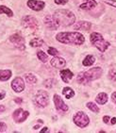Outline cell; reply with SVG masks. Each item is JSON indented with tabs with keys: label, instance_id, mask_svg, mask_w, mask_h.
Returning a JSON list of instances; mask_svg holds the SVG:
<instances>
[{
	"label": "cell",
	"instance_id": "3957f363",
	"mask_svg": "<svg viewBox=\"0 0 116 133\" xmlns=\"http://www.w3.org/2000/svg\"><path fill=\"white\" fill-rule=\"evenodd\" d=\"M56 20L59 22V26H70L74 25L76 22L75 13L69 10H57L53 14Z\"/></svg>",
	"mask_w": 116,
	"mask_h": 133
},
{
	"label": "cell",
	"instance_id": "d6a6232c",
	"mask_svg": "<svg viewBox=\"0 0 116 133\" xmlns=\"http://www.w3.org/2000/svg\"><path fill=\"white\" fill-rule=\"evenodd\" d=\"M110 121H111V117H110L108 115L103 116V122L105 124H108V123H110Z\"/></svg>",
	"mask_w": 116,
	"mask_h": 133
},
{
	"label": "cell",
	"instance_id": "d4e9b609",
	"mask_svg": "<svg viewBox=\"0 0 116 133\" xmlns=\"http://www.w3.org/2000/svg\"><path fill=\"white\" fill-rule=\"evenodd\" d=\"M37 57H38V59H40L42 62H44V63H45V62H47V59H48V55H47L46 53H44L43 50H38V51H37Z\"/></svg>",
	"mask_w": 116,
	"mask_h": 133
},
{
	"label": "cell",
	"instance_id": "b9f144b4",
	"mask_svg": "<svg viewBox=\"0 0 116 133\" xmlns=\"http://www.w3.org/2000/svg\"><path fill=\"white\" fill-rule=\"evenodd\" d=\"M115 39H116V36H115Z\"/></svg>",
	"mask_w": 116,
	"mask_h": 133
},
{
	"label": "cell",
	"instance_id": "836d02e7",
	"mask_svg": "<svg viewBox=\"0 0 116 133\" xmlns=\"http://www.w3.org/2000/svg\"><path fill=\"white\" fill-rule=\"evenodd\" d=\"M111 100H112V102L116 105V92H113L112 94H111Z\"/></svg>",
	"mask_w": 116,
	"mask_h": 133
},
{
	"label": "cell",
	"instance_id": "d590c367",
	"mask_svg": "<svg viewBox=\"0 0 116 133\" xmlns=\"http://www.w3.org/2000/svg\"><path fill=\"white\" fill-rule=\"evenodd\" d=\"M111 125H115L116 124V117H112L111 118V121H110Z\"/></svg>",
	"mask_w": 116,
	"mask_h": 133
},
{
	"label": "cell",
	"instance_id": "7a4b0ae2",
	"mask_svg": "<svg viewBox=\"0 0 116 133\" xmlns=\"http://www.w3.org/2000/svg\"><path fill=\"white\" fill-rule=\"evenodd\" d=\"M103 75V69L99 66L93 67L91 69L87 70L85 72H80L79 74L77 75V81L79 84L86 85L88 83H90L93 80H96L98 78H100L101 76Z\"/></svg>",
	"mask_w": 116,
	"mask_h": 133
},
{
	"label": "cell",
	"instance_id": "2e32d148",
	"mask_svg": "<svg viewBox=\"0 0 116 133\" xmlns=\"http://www.w3.org/2000/svg\"><path fill=\"white\" fill-rule=\"evenodd\" d=\"M97 6L95 0H83V3L79 5V8L83 10H91Z\"/></svg>",
	"mask_w": 116,
	"mask_h": 133
},
{
	"label": "cell",
	"instance_id": "4fadbf2b",
	"mask_svg": "<svg viewBox=\"0 0 116 133\" xmlns=\"http://www.w3.org/2000/svg\"><path fill=\"white\" fill-rule=\"evenodd\" d=\"M26 5L29 9L35 10V11H40V10H44L45 7V3L44 1H40V0H29L26 2Z\"/></svg>",
	"mask_w": 116,
	"mask_h": 133
},
{
	"label": "cell",
	"instance_id": "f35d334b",
	"mask_svg": "<svg viewBox=\"0 0 116 133\" xmlns=\"http://www.w3.org/2000/svg\"><path fill=\"white\" fill-rule=\"evenodd\" d=\"M5 95H6L5 92H0V100L4 99V98H5Z\"/></svg>",
	"mask_w": 116,
	"mask_h": 133
},
{
	"label": "cell",
	"instance_id": "9a60e30c",
	"mask_svg": "<svg viewBox=\"0 0 116 133\" xmlns=\"http://www.w3.org/2000/svg\"><path fill=\"white\" fill-rule=\"evenodd\" d=\"M59 76H60V78H62V81L64 82V83H69L72 80L73 77H74V74H73V72L71 70L63 69V70H60Z\"/></svg>",
	"mask_w": 116,
	"mask_h": 133
},
{
	"label": "cell",
	"instance_id": "8d00e7d4",
	"mask_svg": "<svg viewBox=\"0 0 116 133\" xmlns=\"http://www.w3.org/2000/svg\"><path fill=\"white\" fill-rule=\"evenodd\" d=\"M44 132H49V128L47 127H44L43 129H41V133H44Z\"/></svg>",
	"mask_w": 116,
	"mask_h": 133
},
{
	"label": "cell",
	"instance_id": "d6986e66",
	"mask_svg": "<svg viewBox=\"0 0 116 133\" xmlns=\"http://www.w3.org/2000/svg\"><path fill=\"white\" fill-rule=\"evenodd\" d=\"M95 62V58L93 56V55H87V56L84 58V59L82 61V64L83 66L89 67L93 65Z\"/></svg>",
	"mask_w": 116,
	"mask_h": 133
},
{
	"label": "cell",
	"instance_id": "74e56055",
	"mask_svg": "<svg viewBox=\"0 0 116 133\" xmlns=\"http://www.w3.org/2000/svg\"><path fill=\"white\" fill-rule=\"evenodd\" d=\"M6 108L4 105H0V112H3V111H5Z\"/></svg>",
	"mask_w": 116,
	"mask_h": 133
},
{
	"label": "cell",
	"instance_id": "277c9868",
	"mask_svg": "<svg viewBox=\"0 0 116 133\" xmlns=\"http://www.w3.org/2000/svg\"><path fill=\"white\" fill-rule=\"evenodd\" d=\"M90 42L95 48H97L102 53L106 51L107 49L110 47V45H111V44L108 41H106L103 38V36L101 35L100 33H98V32H92L91 33Z\"/></svg>",
	"mask_w": 116,
	"mask_h": 133
},
{
	"label": "cell",
	"instance_id": "7c38bea8",
	"mask_svg": "<svg viewBox=\"0 0 116 133\" xmlns=\"http://www.w3.org/2000/svg\"><path fill=\"white\" fill-rule=\"evenodd\" d=\"M25 81L22 77H17L11 81V89L15 92H22L25 90Z\"/></svg>",
	"mask_w": 116,
	"mask_h": 133
},
{
	"label": "cell",
	"instance_id": "60d3db41",
	"mask_svg": "<svg viewBox=\"0 0 116 133\" xmlns=\"http://www.w3.org/2000/svg\"><path fill=\"white\" fill-rule=\"evenodd\" d=\"M38 123L42 125V124H44V121H43V120H38Z\"/></svg>",
	"mask_w": 116,
	"mask_h": 133
},
{
	"label": "cell",
	"instance_id": "f546056e",
	"mask_svg": "<svg viewBox=\"0 0 116 133\" xmlns=\"http://www.w3.org/2000/svg\"><path fill=\"white\" fill-rule=\"evenodd\" d=\"M103 3L107 4L108 6H111L113 8H116V0H101Z\"/></svg>",
	"mask_w": 116,
	"mask_h": 133
},
{
	"label": "cell",
	"instance_id": "8fae6325",
	"mask_svg": "<svg viewBox=\"0 0 116 133\" xmlns=\"http://www.w3.org/2000/svg\"><path fill=\"white\" fill-rule=\"evenodd\" d=\"M10 41L13 44H15L19 49L21 50H24L25 47H26V41H25V39L20 35V34H12V35L10 37Z\"/></svg>",
	"mask_w": 116,
	"mask_h": 133
},
{
	"label": "cell",
	"instance_id": "603a6c76",
	"mask_svg": "<svg viewBox=\"0 0 116 133\" xmlns=\"http://www.w3.org/2000/svg\"><path fill=\"white\" fill-rule=\"evenodd\" d=\"M25 79H26V81L29 83V84H35V83H37V77L35 75L31 74V73H28V74H25Z\"/></svg>",
	"mask_w": 116,
	"mask_h": 133
},
{
	"label": "cell",
	"instance_id": "ab89813d",
	"mask_svg": "<svg viewBox=\"0 0 116 133\" xmlns=\"http://www.w3.org/2000/svg\"><path fill=\"white\" fill-rule=\"evenodd\" d=\"M40 127H41V125H34V127H33V128H34V129H38V128H40Z\"/></svg>",
	"mask_w": 116,
	"mask_h": 133
},
{
	"label": "cell",
	"instance_id": "cb8c5ba5",
	"mask_svg": "<svg viewBox=\"0 0 116 133\" xmlns=\"http://www.w3.org/2000/svg\"><path fill=\"white\" fill-rule=\"evenodd\" d=\"M86 106H87L88 109H89L91 111H93V113H99V111H100V109H99V107L96 105L95 103L88 102L87 104H86Z\"/></svg>",
	"mask_w": 116,
	"mask_h": 133
},
{
	"label": "cell",
	"instance_id": "8992f818",
	"mask_svg": "<svg viewBox=\"0 0 116 133\" xmlns=\"http://www.w3.org/2000/svg\"><path fill=\"white\" fill-rule=\"evenodd\" d=\"M73 121L76 125L80 128H85L90 124V118L83 111H77L73 116Z\"/></svg>",
	"mask_w": 116,
	"mask_h": 133
},
{
	"label": "cell",
	"instance_id": "ffe728a7",
	"mask_svg": "<svg viewBox=\"0 0 116 133\" xmlns=\"http://www.w3.org/2000/svg\"><path fill=\"white\" fill-rule=\"evenodd\" d=\"M11 71L9 69L7 70H0V81H7L11 77Z\"/></svg>",
	"mask_w": 116,
	"mask_h": 133
},
{
	"label": "cell",
	"instance_id": "ba28073f",
	"mask_svg": "<svg viewBox=\"0 0 116 133\" xmlns=\"http://www.w3.org/2000/svg\"><path fill=\"white\" fill-rule=\"evenodd\" d=\"M29 116V112L28 110H24L23 109H17L13 111L12 113V118L15 123H23L28 119Z\"/></svg>",
	"mask_w": 116,
	"mask_h": 133
},
{
	"label": "cell",
	"instance_id": "44dd1931",
	"mask_svg": "<svg viewBox=\"0 0 116 133\" xmlns=\"http://www.w3.org/2000/svg\"><path fill=\"white\" fill-rule=\"evenodd\" d=\"M62 94L64 95L65 98L67 99H70L75 96V91L72 89L71 87H64L62 89Z\"/></svg>",
	"mask_w": 116,
	"mask_h": 133
},
{
	"label": "cell",
	"instance_id": "30bf717a",
	"mask_svg": "<svg viewBox=\"0 0 116 133\" xmlns=\"http://www.w3.org/2000/svg\"><path fill=\"white\" fill-rule=\"evenodd\" d=\"M53 101H54L55 108H56L59 111L66 112V111L69 110L68 106L65 104V102L63 101V99H62L59 95H54V96H53Z\"/></svg>",
	"mask_w": 116,
	"mask_h": 133
},
{
	"label": "cell",
	"instance_id": "f1b7e54d",
	"mask_svg": "<svg viewBox=\"0 0 116 133\" xmlns=\"http://www.w3.org/2000/svg\"><path fill=\"white\" fill-rule=\"evenodd\" d=\"M47 53L49 55H51V56H58V54H59V51H58V49H56L55 47H48L47 49Z\"/></svg>",
	"mask_w": 116,
	"mask_h": 133
},
{
	"label": "cell",
	"instance_id": "52a82bcc",
	"mask_svg": "<svg viewBox=\"0 0 116 133\" xmlns=\"http://www.w3.org/2000/svg\"><path fill=\"white\" fill-rule=\"evenodd\" d=\"M22 26H24L25 28H29L31 30H36L39 26V23L38 20L36 18L33 17L31 15H26L22 18Z\"/></svg>",
	"mask_w": 116,
	"mask_h": 133
},
{
	"label": "cell",
	"instance_id": "e575fe53",
	"mask_svg": "<svg viewBox=\"0 0 116 133\" xmlns=\"http://www.w3.org/2000/svg\"><path fill=\"white\" fill-rule=\"evenodd\" d=\"M14 102H15L16 104H21V103L23 102V99H22V98H21V97L15 98V99H14Z\"/></svg>",
	"mask_w": 116,
	"mask_h": 133
},
{
	"label": "cell",
	"instance_id": "1f68e13d",
	"mask_svg": "<svg viewBox=\"0 0 116 133\" xmlns=\"http://www.w3.org/2000/svg\"><path fill=\"white\" fill-rule=\"evenodd\" d=\"M54 2L57 5H65L68 2V0H54Z\"/></svg>",
	"mask_w": 116,
	"mask_h": 133
},
{
	"label": "cell",
	"instance_id": "5b68a950",
	"mask_svg": "<svg viewBox=\"0 0 116 133\" xmlns=\"http://www.w3.org/2000/svg\"><path fill=\"white\" fill-rule=\"evenodd\" d=\"M34 103L39 108H45L49 104V95L46 91L39 90L34 96Z\"/></svg>",
	"mask_w": 116,
	"mask_h": 133
},
{
	"label": "cell",
	"instance_id": "5bb4252c",
	"mask_svg": "<svg viewBox=\"0 0 116 133\" xmlns=\"http://www.w3.org/2000/svg\"><path fill=\"white\" fill-rule=\"evenodd\" d=\"M50 64H51V66L55 67V68H64L66 65V61L63 58L55 56L50 61Z\"/></svg>",
	"mask_w": 116,
	"mask_h": 133
},
{
	"label": "cell",
	"instance_id": "83f0119b",
	"mask_svg": "<svg viewBox=\"0 0 116 133\" xmlns=\"http://www.w3.org/2000/svg\"><path fill=\"white\" fill-rule=\"evenodd\" d=\"M108 79L111 81L115 82L116 81V69L115 68H111L108 73Z\"/></svg>",
	"mask_w": 116,
	"mask_h": 133
},
{
	"label": "cell",
	"instance_id": "ac0fdd59",
	"mask_svg": "<svg viewBox=\"0 0 116 133\" xmlns=\"http://www.w3.org/2000/svg\"><path fill=\"white\" fill-rule=\"evenodd\" d=\"M108 100V96L106 92H99L95 97V101L99 105H105Z\"/></svg>",
	"mask_w": 116,
	"mask_h": 133
},
{
	"label": "cell",
	"instance_id": "9c48e42d",
	"mask_svg": "<svg viewBox=\"0 0 116 133\" xmlns=\"http://www.w3.org/2000/svg\"><path fill=\"white\" fill-rule=\"evenodd\" d=\"M44 26H46L48 29L50 30H57L58 28H59V24L56 18L53 15H46L44 19Z\"/></svg>",
	"mask_w": 116,
	"mask_h": 133
},
{
	"label": "cell",
	"instance_id": "4316f807",
	"mask_svg": "<svg viewBox=\"0 0 116 133\" xmlns=\"http://www.w3.org/2000/svg\"><path fill=\"white\" fill-rule=\"evenodd\" d=\"M56 83H57V80L53 79V78H48V79L44 80V87H45V88H48V89H50V88L53 87Z\"/></svg>",
	"mask_w": 116,
	"mask_h": 133
},
{
	"label": "cell",
	"instance_id": "6da1fadb",
	"mask_svg": "<svg viewBox=\"0 0 116 133\" xmlns=\"http://www.w3.org/2000/svg\"><path fill=\"white\" fill-rule=\"evenodd\" d=\"M56 40L60 44H73V45H82L85 42V37L83 34L77 31L72 32H59L56 35Z\"/></svg>",
	"mask_w": 116,
	"mask_h": 133
},
{
	"label": "cell",
	"instance_id": "7402d4cb",
	"mask_svg": "<svg viewBox=\"0 0 116 133\" xmlns=\"http://www.w3.org/2000/svg\"><path fill=\"white\" fill-rule=\"evenodd\" d=\"M44 44V42L43 39L41 38H34L29 42V45L32 47H41Z\"/></svg>",
	"mask_w": 116,
	"mask_h": 133
},
{
	"label": "cell",
	"instance_id": "e0dca14e",
	"mask_svg": "<svg viewBox=\"0 0 116 133\" xmlns=\"http://www.w3.org/2000/svg\"><path fill=\"white\" fill-rule=\"evenodd\" d=\"M92 28V23L88 22V21H78L77 24H75L74 28L76 30H84L88 31L90 30Z\"/></svg>",
	"mask_w": 116,
	"mask_h": 133
},
{
	"label": "cell",
	"instance_id": "484cf974",
	"mask_svg": "<svg viewBox=\"0 0 116 133\" xmlns=\"http://www.w3.org/2000/svg\"><path fill=\"white\" fill-rule=\"evenodd\" d=\"M2 13H5L8 16H10V17H12L13 16V11L10 8H8L7 6H0V14H2Z\"/></svg>",
	"mask_w": 116,
	"mask_h": 133
},
{
	"label": "cell",
	"instance_id": "4dcf8cb0",
	"mask_svg": "<svg viewBox=\"0 0 116 133\" xmlns=\"http://www.w3.org/2000/svg\"><path fill=\"white\" fill-rule=\"evenodd\" d=\"M7 130V125L4 122H0V132H5Z\"/></svg>",
	"mask_w": 116,
	"mask_h": 133
}]
</instances>
